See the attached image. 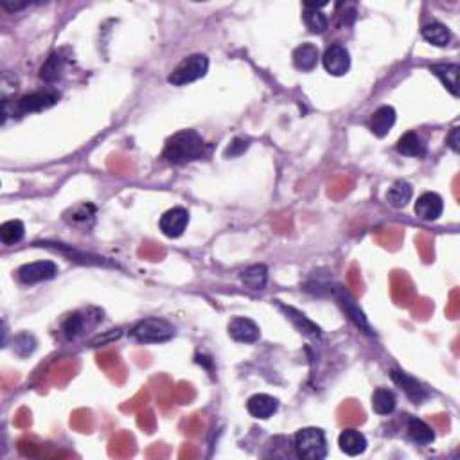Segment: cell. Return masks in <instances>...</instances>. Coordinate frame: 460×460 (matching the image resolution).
Masks as SVG:
<instances>
[{
    "mask_svg": "<svg viewBox=\"0 0 460 460\" xmlns=\"http://www.w3.org/2000/svg\"><path fill=\"white\" fill-rule=\"evenodd\" d=\"M203 153H206V142L200 133L194 130H182L167 139L162 159L171 166H182V164L201 159Z\"/></svg>",
    "mask_w": 460,
    "mask_h": 460,
    "instance_id": "1",
    "label": "cell"
},
{
    "mask_svg": "<svg viewBox=\"0 0 460 460\" xmlns=\"http://www.w3.org/2000/svg\"><path fill=\"white\" fill-rule=\"evenodd\" d=\"M293 448L302 460H322L327 456V441L320 428L298 430L293 439Z\"/></svg>",
    "mask_w": 460,
    "mask_h": 460,
    "instance_id": "2",
    "label": "cell"
},
{
    "mask_svg": "<svg viewBox=\"0 0 460 460\" xmlns=\"http://www.w3.org/2000/svg\"><path fill=\"white\" fill-rule=\"evenodd\" d=\"M130 335L140 344H164L174 337V327L164 318H144L133 325Z\"/></svg>",
    "mask_w": 460,
    "mask_h": 460,
    "instance_id": "3",
    "label": "cell"
},
{
    "mask_svg": "<svg viewBox=\"0 0 460 460\" xmlns=\"http://www.w3.org/2000/svg\"><path fill=\"white\" fill-rule=\"evenodd\" d=\"M209 70V58L206 55H191L178 63L176 69L169 74L167 82L174 86H184L198 82Z\"/></svg>",
    "mask_w": 460,
    "mask_h": 460,
    "instance_id": "4",
    "label": "cell"
},
{
    "mask_svg": "<svg viewBox=\"0 0 460 460\" xmlns=\"http://www.w3.org/2000/svg\"><path fill=\"white\" fill-rule=\"evenodd\" d=\"M60 96L50 90H43V92H33L29 96H23L22 99L13 106V113H20V116H28V113L42 112V110L50 108L58 103Z\"/></svg>",
    "mask_w": 460,
    "mask_h": 460,
    "instance_id": "5",
    "label": "cell"
},
{
    "mask_svg": "<svg viewBox=\"0 0 460 460\" xmlns=\"http://www.w3.org/2000/svg\"><path fill=\"white\" fill-rule=\"evenodd\" d=\"M322 65H324L325 72L331 74V76H345L351 69V56H349V50L345 49L340 43H335V45L327 47L322 56Z\"/></svg>",
    "mask_w": 460,
    "mask_h": 460,
    "instance_id": "6",
    "label": "cell"
},
{
    "mask_svg": "<svg viewBox=\"0 0 460 460\" xmlns=\"http://www.w3.org/2000/svg\"><path fill=\"white\" fill-rule=\"evenodd\" d=\"M58 275V264L55 261H35L23 264L18 270V279L23 284H36L42 281H49Z\"/></svg>",
    "mask_w": 460,
    "mask_h": 460,
    "instance_id": "7",
    "label": "cell"
},
{
    "mask_svg": "<svg viewBox=\"0 0 460 460\" xmlns=\"http://www.w3.org/2000/svg\"><path fill=\"white\" fill-rule=\"evenodd\" d=\"M159 225L164 236L171 237V240L180 237L189 225V213L184 207H173L167 213H164Z\"/></svg>",
    "mask_w": 460,
    "mask_h": 460,
    "instance_id": "8",
    "label": "cell"
},
{
    "mask_svg": "<svg viewBox=\"0 0 460 460\" xmlns=\"http://www.w3.org/2000/svg\"><path fill=\"white\" fill-rule=\"evenodd\" d=\"M333 293H335V297H337L338 304H340L342 308H344L345 313L349 315V318H351V320L354 322V324L358 325V327H360L361 331H365V333H367V335H374V331H372L371 324H369V322H367V317H365L364 311H361L360 308H358V304H356L354 297H352V295L349 293V291L345 290V288H342V286L335 288Z\"/></svg>",
    "mask_w": 460,
    "mask_h": 460,
    "instance_id": "9",
    "label": "cell"
},
{
    "mask_svg": "<svg viewBox=\"0 0 460 460\" xmlns=\"http://www.w3.org/2000/svg\"><path fill=\"white\" fill-rule=\"evenodd\" d=\"M414 211L419 220L435 221L444 213V200L437 193H425L417 198Z\"/></svg>",
    "mask_w": 460,
    "mask_h": 460,
    "instance_id": "10",
    "label": "cell"
},
{
    "mask_svg": "<svg viewBox=\"0 0 460 460\" xmlns=\"http://www.w3.org/2000/svg\"><path fill=\"white\" fill-rule=\"evenodd\" d=\"M228 335H230L232 340L240 342V344H254V342L259 340L261 329L250 318L236 317L228 324Z\"/></svg>",
    "mask_w": 460,
    "mask_h": 460,
    "instance_id": "11",
    "label": "cell"
},
{
    "mask_svg": "<svg viewBox=\"0 0 460 460\" xmlns=\"http://www.w3.org/2000/svg\"><path fill=\"white\" fill-rule=\"evenodd\" d=\"M279 401L274 396L268 394H255L248 399L247 410L252 417L255 419H268L277 412Z\"/></svg>",
    "mask_w": 460,
    "mask_h": 460,
    "instance_id": "12",
    "label": "cell"
},
{
    "mask_svg": "<svg viewBox=\"0 0 460 460\" xmlns=\"http://www.w3.org/2000/svg\"><path fill=\"white\" fill-rule=\"evenodd\" d=\"M430 72H432L435 78L441 79V83L449 90L451 96L459 97V63H439V65H432L430 67Z\"/></svg>",
    "mask_w": 460,
    "mask_h": 460,
    "instance_id": "13",
    "label": "cell"
},
{
    "mask_svg": "<svg viewBox=\"0 0 460 460\" xmlns=\"http://www.w3.org/2000/svg\"><path fill=\"white\" fill-rule=\"evenodd\" d=\"M327 2L313 4V2H305L304 4V23L313 35H322L329 28L327 16L322 13V8H325Z\"/></svg>",
    "mask_w": 460,
    "mask_h": 460,
    "instance_id": "14",
    "label": "cell"
},
{
    "mask_svg": "<svg viewBox=\"0 0 460 460\" xmlns=\"http://www.w3.org/2000/svg\"><path fill=\"white\" fill-rule=\"evenodd\" d=\"M391 376H392V381H394L398 387H401L403 391H405V394L408 396L415 405H419V403H422L426 398H428L426 388H422L421 383H419L417 379L412 378V376L405 374V372L401 371H392Z\"/></svg>",
    "mask_w": 460,
    "mask_h": 460,
    "instance_id": "15",
    "label": "cell"
},
{
    "mask_svg": "<svg viewBox=\"0 0 460 460\" xmlns=\"http://www.w3.org/2000/svg\"><path fill=\"white\" fill-rule=\"evenodd\" d=\"M396 124V110L392 106L385 105L379 106L371 117V132L374 133L376 137L383 139V137H387L388 132H391L392 128Z\"/></svg>",
    "mask_w": 460,
    "mask_h": 460,
    "instance_id": "16",
    "label": "cell"
},
{
    "mask_svg": "<svg viewBox=\"0 0 460 460\" xmlns=\"http://www.w3.org/2000/svg\"><path fill=\"white\" fill-rule=\"evenodd\" d=\"M338 446L349 456H358L367 449V439L358 430H344L338 437Z\"/></svg>",
    "mask_w": 460,
    "mask_h": 460,
    "instance_id": "17",
    "label": "cell"
},
{
    "mask_svg": "<svg viewBox=\"0 0 460 460\" xmlns=\"http://www.w3.org/2000/svg\"><path fill=\"white\" fill-rule=\"evenodd\" d=\"M320 60L318 47L313 43H302L293 50V65L302 72H311Z\"/></svg>",
    "mask_w": 460,
    "mask_h": 460,
    "instance_id": "18",
    "label": "cell"
},
{
    "mask_svg": "<svg viewBox=\"0 0 460 460\" xmlns=\"http://www.w3.org/2000/svg\"><path fill=\"white\" fill-rule=\"evenodd\" d=\"M396 405H398L396 394L388 388H376L372 392L371 406L378 415H391L396 410Z\"/></svg>",
    "mask_w": 460,
    "mask_h": 460,
    "instance_id": "19",
    "label": "cell"
},
{
    "mask_svg": "<svg viewBox=\"0 0 460 460\" xmlns=\"http://www.w3.org/2000/svg\"><path fill=\"white\" fill-rule=\"evenodd\" d=\"M421 35L426 42L435 47H446L451 42V33H449V29L441 22L426 23L425 28L421 29Z\"/></svg>",
    "mask_w": 460,
    "mask_h": 460,
    "instance_id": "20",
    "label": "cell"
},
{
    "mask_svg": "<svg viewBox=\"0 0 460 460\" xmlns=\"http://www.w3.org/2000/svg\"><path fill=\"white\" fill-rule=\"evenodd\" d=\"M63 69H65V58L60 52H52L40 69V79L45 83L58 82L62 78Z\"/></svg>",
    "mask_w": 460,
    "mask_h": 460,
    "instance_id": "21",
    "label": "cell"
},
{
    "mask_svg": "<svg viewBox=\"0 0 460 460\" xmlns=\"http://www.w3.org/2000/svg\"><path fill=\"white\" fill-rule=\"evenodd\" d=\"M406 432H408V437L415 442V444H432L435 441V433L433 430L426 425L425 421L417 417H410L408 419V426H406Z\"/></svg>",
    "mask_w": 460,
    "mask_h": 460,
    "instance_id": "22",
    "label": "cell"
},
{
    "mask_svg": "<svg viewBox=\"0 0 460 460\" xmlns=\"http://www.w3.org/2000/svg\"><path fill=\"white\" fill-rule=\"evenodd\" d=\"M412 194H414V189H412L410 184L405 182V180H398L387 193L388 206L394 207V209H403L412 200Z\"/></svg>",
    "mask_w": 460,
    "mask_h": 460,
    "instance_id": "23",
    "label": "cell"
},
{
    "mask_svg": "<svg viewBox=\"0 0 460 460\" xmlns=\"http://www.w3.org/2000/svg\"><path fill=\"white\" fill-rule=\"evenodd\" d=\"M398 151L405 157H422L426 153V146L417 133L408 132L398 140Z\"/></svg>",
    "mask_w": 460,
    "mask_h": 460,
    "instance_id": "24",
    "label": "cell"
},
{
    "mask_svg": "<svg viewBox=\"0 0 460 460\" xmlns=\"http://www.w3.org/2000/svg\"><path fill=\"white\" fill-rule=\"evenodd\" d=\"M241 281L250 290H263L268 281V268L264 264H254L241 271Z\"/></svg>",
    "mask_w": 460,
    "mask_h": 460,
    "instance_id": "25",
    "label": "cell"
},
{
    "mask_svg": "<svg viewBox=\"0 0 460 460\" xmlns=\"http://www.w3.org/2000/svg\"><path fill=\"white\" fill-rule=\"evenodd\" d=\"M23 234H26V227L20 220H9L0 227V240L8 247L20 243L23 240Z\"/></svg>",
    "mask_w": 460,
    "mask_h": 460,
    "instance_id": "26",
    "label": "cell"
},
{
    "mask_svg": "<svg viewBox=\"0 0 460 460\" xmlns=\"http://www.w3.org/2000/svg\"><path fill=\"white\" fill-rule=\"evenodd\" d=\"M85 324L86 318L83 313H72L63 320L62 324V333L67 340H76L79 335L85 333Z\"/></svg>",
    "mask_w": 460,
    "mask_h": 460,
    "instance_id": "27",
    "label": "cell"
},
{
    "mask_svg": "<svg viewBox=\"0 0 460 460\" xmlns=\"http://www.w3.org/2000/svg\"><path fill=\"white\" fill-rule=\"evenodd\" d=\"M36 349V338L29 333H20L13 338V351L20 356V358H28L33 354Z\"/></svg>",
    "mask_w": 460,
    "mask_h": 460,
    "instance_id": "28",
    "label": "cell"
},
{
    "mask_svg": "<svg viewBox=\"0 0 460 460\" xmlns=\"http://www.w3.org/2000/svg\"><path fill=\"white\" fill-rule=\"evenodd\" d=\"M283 310L286 311L288 317H290L291 320L297 324V327L301 329V333H310V335H313V337H318V335H320V329H318L315 324H311V322L308 320L304 315L297 313V311L291 310V308H283Z\"/></svg>",
    "mask_w": 460,
    "mask_h": 460,
    "instance_id": "29",
    "label": "cell"
},
{
    "mask_svg": "<svg viewBox=\"0 0 460 460\" xmlns=\"http://www.w3.org/2000/svg\"><path fill=\"white\" fill-rule=\"evenodd\" d=\"M96 214V209L92 206H79L72 211V221H86Z\"/></svg>",
    "mask_w": 460,
    "mask_h": 460,
    "instance_id": "30",
    "label": "cell"
},
{
    "mask_svg": "<svg viewBox=\"0 0 460 460\" xmlns=\"http://www.w3.org/2000/svg\"><path fill=\"white\" fill-rule=\"evenodd\" d=\"M247 147H248L247 140L236 139V140H232V144H230V146L227 147L225 155H227V157H237V155H241V153H243V151L247 150Z\"/></svg>",
    "mask_w": 460,
    "mask_h": 460,
    "instance_id": "31",
    "label": "cell"
},
{
    "mask_svg": "<svg viewBox=\"0 0 460 460\" xmlns=\"http://www.w3.org/2000/svg\"><path fill=\"white\" fill-rule=\"evenodd\" d=\"M448 146L451 147L453 153H459V151H460V128L459 126H455L451 130V132H449Z\"/></svg>",
    "mask_w": 460,
    "mask_h": 460,
    "instance_id": "32",
    "label": "cell"
}]
</instances>
